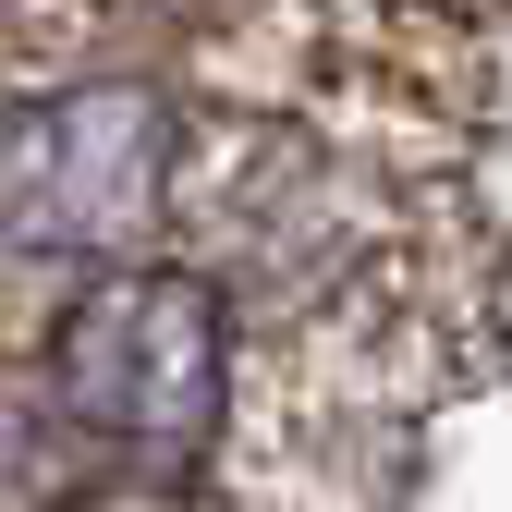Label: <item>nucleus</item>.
<instances>
[{
    "instance_id": "nucleus-2",
    "label": "nucleus",
    "mask_w": 512,
    "mask_h": 512,
    "mask_svg": "<svg viewBox=\"0 0 512 512\" xmlns=\"http://www.w3.org/2000/svg\"><path fill=\"white\" fill-rule=\"evenodd\" d=\"M147 98H74V110H49L37 135H25V159H13V208H25V232H49V244H122L135 232V208H147Z\"/></svg>"
},
{
    "instance_id": "nucleus-1",
    "label": "nucleus",
    "mask_w": 512,
    "mask_h": 512,
    "mask_svg": "<svg viewBox=\"0 0 512 512\" xmlns=\"http://www.w3.org/2000/svg\"><path fill=\"white\" fill-rule=\"evenodd\" d=\"M208 305L183 293V281H135V293H110L74 317V342H61V391H74L98 427L122 439H196L208 427Z\"/></svg>"
}]
</instances>
